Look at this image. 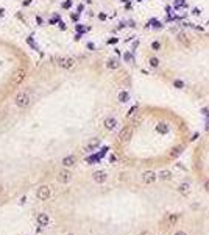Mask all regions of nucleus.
<instances>
[{
	"label": "nucleus",
	"mask_w": 209,
	"mask_h": 235,
	"mask_svg": "<svg viewBox=\"0 0 209 235\" xmlns=\"http://www.w3.org/2000/svg\"><path fill=\"white\" fill-rule=\"evenodd\" d=\"M30 101H31V97H30V94L27 91H19L16 94V97H14V103H16L19 108H25V107H28Z\"/></svg>",
	"instance_id": "1"
},
{
	"label": "nucleus",
	"mask_w": 209,
	"mask_h": 235,
	"mask_svg": "<svg viewBox=\"0 0 209 235\" xmlns=\"http://www.w3.org/2000/svg\"><path fill=\"white\" fill-rule=\"evenodd\" d=\"M56 64L59 68H63V69H72L73 66H75V60L72 58V57H61V55H58L56 58Z\"/></svg>",
	"instance_id": "2"
},
{
	"label": "nucleus",
	"mask_w": 209,
	"mask_h": 235,
	"mask_svg": "<svg viewBox=\"0 0 209 235\" xmlns=\"http://www.w3.org/2000/svg\"><path fill=\"white\" fill-rule=\"evenodd\" d=\"M36 196H38V199H41V201L48 199L50 198V188L47 187V185H41V187L38 188V191H36Z\"/></svg>",
	"instance_id": "3"
},
{
	"label": "nucleus",
	"mask_w": 209,
	"mask_h": 235,
	"mask_svg": "<svg viewBox=\"0 0 209 235\" xmlns=\"http://www.w3.org/2000/svg\"><path fill=\"white\" fill-rule=\"evenodd\" d=\"M158 179V174L156 172H153V171H145V172H142V182L144 183H153L154 180Z\"/></svg>",
	"instance_id": "4"
},
{
	"label": "nucleus",
	"mask_w": 209,
	"mask_h": 235,
	"mask_svg": "<svg viewBox=\"0 0 209 235\" xmlns=\"http://www.w3.org/2000/svg\"><path fill=\"white\" fill-rule=\"evenodd\" d=\"M70 180H72L70 171H67V169H63V171L58 172V182H61V183H69Z\"/></svg>",
	"instance_id": "5"
},
{
	"label": "nucleus",
	"mask_w": 209,
	"mask_h": 235,
	"mask_svg": "<svg viewBox=\"0 0 209 235\" xmlns=\"http://www.w3.org/2000/svg\"><path fill=\"white\" fill-rule=\"evenodd\" d=\"M92 179H94L97 183H104L106 179H108V176H106L104 171H95L94 174H92Z\"/></svg>",
	"instance_id": "6"
},
{
	"label": "nucleus",
	"mask_w": 209,
	"mask_h": 235,
	"mask_svg": "<svg viewBox=\"0 0 209 235\" xmlns=\"http://www.w3.org/2000/svg\"><path fill=\"white\" fill-rule=\"evenodd\" d=\"M25 77H27V71H25V69H17V71L14 72V75H13V82L14 83H20Z\"/></svg>",
	"instance_id": "7"
},
{
	"label": "nucleus",
	"mask_w": 209,
	"mask_h": 235,
	"mask_svg": "<svg viewBox=\"0 0 209 235\" xmlns=\"http://www.w3.org/2000/svg\"><path fill=\"white\" fill-rule=\"evenodd\" d=\"M103 124H104V127H106L108 130H113V129H115V125H117V119L113 118V116H109V118L104 119Z\"/></svg>",
	"instance_id": "8"
},
{
	"label": "nucleus",
	"mask_w": 209,
	"mask_h": 235,
	"mask_svg": "<svg viewBox=\"0 0 209 235\" xmlns=\"http://www.w3.org/2000/svg\"><path fill=\"white\" fill-rule=\"evenodd\" d=\"M75 161H76V159L73 155H67V157H64V159H63L61 163H63L66 168H69V166H73V165H75Z\"/></svg>",
	"instance_id": "9"
},
{
	"label": "nucleus",
	"mask_w": 209,
	"mask_h": 235,
	"mask_svg": "<svg viewBox=\"0 0 209 235\" xmlns=\"http://www.w3.org/2000/svg\"><path fill=\"white\" fill-rule=\"evenodd\" d=\"M130 136H131V129L130 127H125V129L120 132V135H119V138H120L122 141H128Z\"/></svg>",
	"instance_id": "10"
},
{
	"label": "nucleus",
	"mask_w": 209,
	"mask_h": 235,
	"mask_svg": "<svg viewBox=\"0 0 209 235\" xmlns=\"http://www.w3.org/2000/svg\"><path fill=\"white\" fill-rule=\"evenodd\" d=\"M36 219H38V223H39V226H47V224H48V221H50L48 216H47L45 213H39Z\"/></svg>",
	"instance_id": "11"
},
{
	"label": "nucleus",
	"mask_w": 209,
	"mask_h": 235,
	"mask_svg": "<svg viewBox=\"0 0 209 235\" xmlns=\"http://www.w3.org/2000/svg\"><path fill=\"white\" fill-rule=\"evenodd\" d=\"M117 99H119V102H122V103L128 102L130 101V92L128 91H120L119 96H117Z\"/></svg>",
	"instance_id": "12"
},
{
	"label": "nucleus",
	"mask_w": 209,
	"mask_h": 235,
	"mask_svg": "<svg viewBox=\"0 0 209 235\" xmlns=\"http://www.w3.org/2000/svg\"><path fill=\"white\" fill-rule=\"evenodd\" d=\"M98 146H100V140H98V138H95V140L89 141V144L86 146V151H94V149L98 147Z\"/></svg>",
	"instance_id": "13"
},
{
	"label": "nucleus",
	"mask_w": 209,
	"mask_h": 235,
	"mask_svg": "<svg viewBox=\"0 0 209 235\" xmlns=\"http://www.w3.org/2000/svg\"><path fill=\"white\" fill-rule=\"evenodd\" d=\"M158 177H159L161 180H170V179H172V172L164 169V171H161L159 174H158Z\"/></svg>",
	"instance_id": "14"
},
{
	"label": "nucleus",
	"mask_w": 209,
	"mask_h": 235,
	"mask_svg": "<svg viewBox=\"0 0 209 235\" xmlns=\"http://www.w3.org/2000/svg\"><path fill=\"white\" fill-rule=\"evenodd\" d=\"M189 191H191V187H189V183H181V187H180V193L187 194Z\"/></svg>",
	"instance_id": "15"
},
{
	"label": "nucleus",
	"mask_w": 209,
	"mask_h": 235,
	"mask_svg": "<svg viewBox=\"0 0 209 235\" xmlns=\"http://www.w3.org/2000/svg\"><path fill=\"white\" fill-rule=\"evenodd\" d=\"M106 68H108V69H117V68H119V63H117L115 60H109V61L106 63Z\"/></svg>",
	"instance_id": "16"
},
{
	"label": "nucleus",
	"mask_w": 209,
	"mask_h": 235,
	"mask_svg": "<svg viewBox=\"0 0 209 235\" xmlns=\"http://www.w3.org/2000/svg\"><path fill=\"white\" fill-rule=\"evenodd\" d=\"M156 130H158L159 133H167V132H169V127L165 125V124H159V125L156 127Z\"/></svg>",
	"instance_id": "17"
},
{
	"label": "nucleus",
	"mask_w": 209,
	"mask_h": 235,
	"mask_svg": "<svg viewBox=\"0 0 209 235\" xmlns=\"http://www.w3.org/2000/svg\"><path fill=\"white\" fill-rule=\"evenodd\" d=\"M173 86L178 88V90H183V88H184V82H181V80H175V82H173Z\"/></svg>",
	"instance_id": "18"
},
{
	"label": "nucleus",
	"mask_w": 209,
	"mask_h": 235,
	"mask_svg": "<svg viewBox=\"0 0 209 235\" xmlns=\"http://www.w3.org/2000/svg\"><path fill=\"white\" fill-rule=\"evenodd\" d=\"M152 49H153V50H159V49H161V44H159L158 41H153V42H152Z\"/></svg>",
	"instance_id": "19"
},
{
	"label": "nucleus",
	"mask_w": 209,
	"mask_h": 235,
	"mask_svg": "<svg viewBox=\"0 0 209 235\" xmlns=\"http://www.w3.org/2000/svg\"><path fill=\"white\" fill-rule=\"evenodd\" d=\"M150 64H152V66H153V68H156V66H158V64H159V61H158L156 58H152V60H150Z\"/></svg>",
	"instance_id": "20"
},
{
	"label": "nucleus",
	"mask_w": 209,
	"mask_h": 235,
	"mask_svg": "<svg viewBox=\"0 0 209 235\" xmlns=\"http://www.w3.org/2000/svg\"><path fill=\"white\" fill-rule=\"evenodd\" d=\"M180 152H181V149H180V147H175V149H173V152H172V157L180 155Z\"/></svg>",
	"instance_id": "21"
},
{
	"label": "nucleus",
	"mask_w": 209,
	"mask_h": 235,
	"mask_svg": "<svg viewBox=\"0 0 209 235\" xmlns=\"http://www.w3.org/2000/svg\"><path fill=\"white\" fill-rule=\"evenodd\" d=\"M176 219H178V218H176V215H170V216L167 218V221H169V223H175Z\"/></svg>",
	"instance_id": "22"
},
{
	"label": "nucleus",
	"mask_w": 209,
	"mask_h": 235,
	"mask_svg": "<svg viewBox=\"0 0 209 235\" xmlns=\"http://www.w3.org/2000/svg\"><path fill=\"white\" fill-rule=\"evenodd\" d=\"M72 6V0H67V2L63 3V8H70Z\"/></svg>",
	"instance_id": "23"
},
{
	"label": "nucleus",
	"mask_w": 209,
	"mask_h": 235,
	"mask_svg": "<svg viewBox=\"0 0 209 235\" xmlns=\"http://www.w3.org/2000/svg\"><path fill=\"white\" fill-rule=\"evenodd\" d=\"M123 58H125V61H130L131 60V53H125V55H123Z\"/></svg>",
	"instance_id": "24"
},
{
	"label": "nucleus",
	"mask_w": 209,
	"mask_h": 235,
	"mask_svg": "<svg viewBox=\"0 0 209 235\" xmlns=\"http://www.w3.org/2000/svg\"><path fill=\"white\" fill-rule=\"evenodd\" d=\"M204 190H206L208 193H209V180H206V182H204Z\"/></svg>",
	"instance_id": "25"
},
{
	"label": "nucleus",
	"mask_w": 209,
	"mask_h": 235,
	"mask_svg": "<svg viewBox=\"0 0 209 235\" xmlns=\"http://www.w3.org/2000/svg\"><path fill=\"white\" fill-rule=\"evenodd\" d=\"M152 24H153L154 27H158V28H161V24H159V22H156V21H153V22H152Z\"/></svg>",
	"instance_id": "26"
},
{
	"label": "nucleus",
	"mask_w": 209,
	"mask_h": 235,
	"mask_svg": "<svg viewBox=\"0 0 209 235\" xmlns=\"http://www.w3.org/2000/svg\"><path fill=\"white\" fill-rule=\"evenodd\" d=\"M134 111H136V107H133V108H131V110L128 111V116H131V114H133V113H134Z\"/></svg>",
	"instance_id": "27"
},
{
	"label": "nucleus",
	"mask_w": 209,
	"mask_h": 235,
	"mask_svg": "<svg viewBox=\"0 0 209 235\" xmlns=\"http://www.w3.org/2000/svg\"><path fill=\"white\" fill-rule=\"evenodd\" d=\"M192 13H193V14H197V16H198V14H200V10H198V8H193V11H192Z\"/></svg>",
	"instance_id": "28"
},
{
	"label": "nucleus",
	"mask_w": 209,
	"mask_h": 235,
	"mask_svg": "<svg viewBox=\"0 0 209 235\" xmlns=\"http://www.w3.org/2000/svg\"><path fill=\"white\" fill-rule=\"evenodd\" d=\"M175 235H187V234H186V232H183V230H178V232H176Z\"/></svg>",
	"instance_id": "29"
},
{
	"label": "nucleus",
	"mask_w": 209,
	"mask_h": 235,
	"mask_svg": "<svg viewBox=\"0 0 209 235\" xmlns=\"http://www.w3.org/2000/svg\"><path fill=\"white\" fill-rule=\"evenodd\" d=\"M108 42H109V44H114V42H117V39H115V38H113V39H109Z\"/></svg>",
	"instance_id": "30"
},
{
	"label": "nucleus",
	"mask_w": 209,
	"mask_h": 235,
	"mask_svg": "<svg viewBox=\"0 0 209 235\" xmlns=\"http://www.w3.org/2000/svg\"><path fill=\"white\" fill-rule=\"evenodd\" d=\"M36 22H38V24L41 25V24H42V19H41V17H36Z\"/></svg>",
	"instance_id": "31"
},
{
	"label": "nucleus",
	"mask_w": 209,
	"mask_h": 235,
	"mask_svg": "<svg viewBox=\"0 0 209 235\" xmlns=\"http://www.w3.org/2000/svg\"><path fill=\"white\" fill-rule=\"evenodd\" d=\"M28 3H31V0H25V2H24V5H28Z\"/></svg>",
	"instance_id": "32"
},
{
	"label": "nucleus",
	"mask_w": 209,
	"mask_h": 235,
	"mask_svg": "<svg viewBox=\"0 0 209 235\" xmlns=\"http://www.w3.org/2000/svg\"><path fill=\"white\" fill-rule=\"evenodd\" d=\"M2 191H3V187H2V185H0V193H2Z\"/></svg>",
	"instance_id": "33"
},
{
	"label": "nucleus",
	"mask_w": 209,
	"mask_h": 235,
	"mask_svg": "<svg viewBox=\"0 0 209 235\" xmlns=\"http://www.w3.org/2000/svg\"><path fill=\"white\" fill-rule=\"evenodd\" d=\"M122 2H125V3H126V2H130V0H122Z\"/></svg>",
	"instance_id": "34"
},
{
	"label": "nucleus",
	"mask_w": 209,
	"mask_h": 235,
	"mask_svg": "<svg viewBox=\"0 0 209 235\" xmlns=\"http://www.w3.org/2000/svg\"><path fill=\"white\" fill-rule=\"evenodd\" d=\"M67 235H73V234H67Z\"/></svg>",
	"instance_id": "35"
},
{
	"label": "nucleus",
	"mask_w": 209,
	"mask_h": 235,
	"mask_svg": "<svg viewBox=\"0 0 209 235\" xmlns=\"http://www.w3.org/2000/svg\"><path fill=\"white\" fill-rule=\"evenodd\" d=\"M139 2H142V0H139Z\"/></svg>",
	"instance_id": "36"
}]
</instances>
